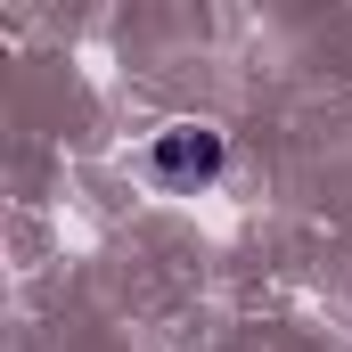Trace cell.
Listing matches in <instances>:
<instances>
[{
  "label": "cell",
  "mask_w": 352,
  "mask_h": 352,
  "mask_svg": "<svg viewBox=\"0 0 352 352\" xmlns=\"http://www.w3.org/2000/svg\"><path fill=\"white\" fill-rule=\"evenodd\" d=\"M221 131H197V123H180V131H164L156 148H148V173L164 180V188H205V180L221 173Z\"/></svg>",
  "instance_id": "1"
}]
</instances>
